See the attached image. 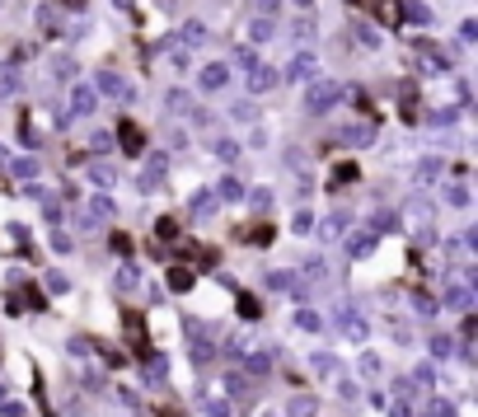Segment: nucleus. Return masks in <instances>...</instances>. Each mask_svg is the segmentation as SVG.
Returning <instances> with one entry per match:
<instances>
[{
  "label": "nucleus",
  "mask_w": 478,
  "mask_h": 417,
  "mask_svg": "<svg viewBox=\"0 0 478 417\" xmlns=\"http://www.w3.org/2000/svg\"><path fill=\"white\" fill-rule=\"evenodd\" d=\"M347 226H352V216H347V211H333V216H323V221H319V235L323 239H338Z\"/></svg>",
  "instance_id": "9b49d317"
},
{
  "label": "nucleus",
  "mask_w": 478,
  "mask_h": 417,
  "mask_svg": "<svg viewBox=\"0 0 478 417\" xmlns=\"http://www.w3.org/2000/svg\"><path fill=\"white\" fill-rule=\"evenodd\" d=\"M0 398H5V384H0Z\"/></svg>",
  "instance_id": "49530a36"
},
{
  "label": "nucleus",
  "mask_w": 478,
  "mask_h": 417,
  "mask_svg": "<svg viewBox=\"0 0 478 417\" xmlns=\"http://www.w3.org/2000/svg\"><path fill=\"white\" fill-rule=\"evenodd\" d=\"M412 179H417V183H436V179H441V159H436V155L417 159V169H412Z\"/></svg>",
  "instance_id": "2eb2a0df"
},
{
  "label": "nucleus",
  "mask_w": 478,
  "mask_h": 417,
  "mask_svg": "<svg viewBox=\"0 0 478 417\" xmlns=\"http://www.w3.org/2000/svg\"><path fill=\"white\" fill-rule=\"evenodd\" d=\"M277 85H281V70H272V66L249 70V90L254 94H267V90H277Z\"/></svg>",
  "instance_id": "6e6552de"
},
{
  "label": "nucleus",
  "mask_w": 478,
  "mask_h": 417,
  "mask_svg": "<svg viewBox=\"0 0 478 417\" xmlns=\"http://www.w3.org/2000/svg\"><path fill=\"white\" fill-rule=\"evenodd\" d=\"M52 248L56 253H71V235H52Z\"/></svg>",
  "instance_id": "79ce46f5"
},
{
  "label": "nucleus",
  "mask_w": 478,
  "mask_h": 417,
  "mask_svg": "<svg viewBox=\"0 0 478 417\" xmlns=\"http://www.w3.org/2000/svg\"><path fill=\"white\" fill-rule=\"evenodd\" d=\"M338 103H343V85H333V80H314L310 90H305V108L310 113H328Z\"/></svg>",
  "instance_id": "f257e3e1"
},
{
  "label": "nucleus",
  "mask_w": 478,
  "mask_h": 417,
  "mask_svg": "<svg viewBox=\"0 0 478 417\" xmlns=\"http://www.w3.org/2000/svg\"><path fill=\"white\" fill-rule=\"evenodd\" d=\"M94 94H108V99H118V103H132L136 99V90L118 75V70H99V90H94Z\"/></svg>",
  "instance_id": "7ed1b4c3"
},
{
  "label": "nucleus",
  "mask_w": 478,
  "mask_h": 417,
  "mask_svg": "<svg viewBox=\"0 0 478 417\" xmlns=\"http://www.w3.org/2000/svg\"><path fill=\"white\" fill-rule=\"evenodd\" d=\"M296 38H314V19H296V28H291Z\"/></svg>",
  "instance_id": "4c0bfd02"
},
{
  "label": "nucleus",
  "mask_w": 478,
  "mask_h": 417,
  "mask_svg": "<svg viewBox=\"0 0 478 417\" xmlns=\"http://www.w3.org/2000/svg\"><path fill=\"white\" fill-rule=\"evenodd\" d=\"M169 286H174V291H188V286H192V272L188 268H174V272H169Z\"/></svg>",
  "instance_id": "cd10ccee"
},
{
  "label": "nucleus",
  "mask_w": 478,
  "mask_h": 417,
  "mask_svg": "<svg viewBox=\"0 0 478 417\" xmlns=\"http://www.w3.org/2000/svg\"><path fill=\"white\" fill-rule=\"evenodd\" d=\"M370 248H375V230H356V235L347 239V253H352V258H366Z\"/></svg>",
  "instance_id": "f8f14e48"
},
{
  "label": "nucleus",
  "mask_w": 478,
  "mask_h": 417,
  "mask_svg": "<svg viewBox=\"0 0 478 417\" xmlns=\"http://www.w3.org/2000/svg\"><path fill=\"white\" fill-rule=\"evenodd\" d=\"M165 103H169V113H188V103H192V99H188V94H183V90H174V94H169Z\"/></svg>",
  "instance_id": "7c9ffc66"
},
{
  "label": "nucleus",
  "mask_w": 478,
  "mask_h": 417,
  "mask_svg": "<svg viewBox=\"0 0 478 417\" xmlns=\"http://www.w3.org/2000/svg\"><path fill=\"white\" fill-rule=\"evenodd\" d=\"M66 272H47V291H52V295H61V291H66Z\"/></svg>",
  "instance_id": "f704fd0d"
},
{
  "label": "nucleus",
  "mask_w": 478,
  "mask_h": 417,
  "mask_svg": "<svg viewBox=\"0 0 478 417\" xmlns=\"http://www.w3.org/2000/svg\"><path fill=\"white\" fill-rule=\"evenodd\" d=\"M230 113H234V117H239V122H249V117H254V103H234Z\"/></svg>",
  "instance_id": "ea45409f"
},
{
  "label": "nucleus",
  "mask_w": 478,
  "mask_h": 417,
  "mask_svg": "<svg viewBox=\"0 0 478 417\" xmlns=\"http://www.w3.org/2000/svg\"><path fill=\"white\" fill-rule=\"evenodd\" d=\"M314 70H319V57H314V52H296V57L286 61V70H281V75H286L291 85H301V80H314Z\"/></svg>",
  "instance_id": "39448f33"
},
{
  "label": "nucleus",
  "mask_w": 478,
  "mask_h": 417,
  "mask_svg": "<svg viewBox=\"0 0 478 417\" xmlns=\"http://www.w3.org/2000/svg\"><path fill=\"white\" fill-rule=\"evenodd\" d=\"M89 179L99 183V188H108V183L118 179V169H113V164H103V159H99V164H89Z\"/></svg>",
  "instance_id": "412c9836"
},
{
  "label": "nucleus",
  "mask_w": 478,
  "mask_h": 417,
  "mask_svg": "<svg viewBox=\"0 0 478 417\" xmlns=\"http://www.w3.org/2000/svg\"><path fill=\"white\" fill-rule=\"evenodd\" d=\"M366 230H399V216H394V211H375Z\"/></svg>",
  "instance_id": "5701e85b"
},
{
  "label": "nucleus",
  "mask_w": 478,
  "mask_h": 417,
  "mask_svg": "<svg viewBox=\"0 0 478 417\" xmlns=\"http://www.w3.org/2000/svg\"><path fill=\"white\" fill-rule=\"evenodd\" d=\"M403 19L408 23H432V10H427L422 0H403Z\"/></svg>",
  "instance_id": "a211bd4d"
},
{
  "label": "nucleus",
  "mask_w": 478,
  "mask_h": 417,
  "mask_svg": "<svg viewBox=\"0 0 478 417\" xmlns=\"http://www.w3.org/2000/svg\"><path fill=\"white\" fill-rule=\"evenodd\" d=\"M212 150H216V159H221V164H234V159H239V141H230V136H216Z\"/></svg>",
  "instance_id": "dca6fc26"
},
{
  "label": "nucleus",
  "mask_w": 478,
  "mask_h": 417,
  "mask_svg": "<svg viewBox=\"0 0 478 417\" xmlns=\"http://www.w3.org/2000/svg\"><path fill=\"white\" fill-rule=\"evenodd\" d=\"M244 197H249L254 211H267V206H272V188H254V192H244Z\"/></svg>",
  "instance_id": "b1692460"
},
{
  "label": "nucleus",
  "mask_w": 478,
  "mask_h": 417,
  "mask_svg": "<svg viewBox=\"0 0 478 417\" xmlns=\"http://www.w3.org/2000/svg\"><path fill=\"white\" fill-rule=\"evenodd\" d=\"M52 75L56 80H71V75H76V61H71V57H56L52 61Z\"/></svg>",
  "instance_id": "c756f323"
},
{
  "label": "nucleus",
  "mask_w": 478,
  "mask_h": 417,
  "mask_svg": "<svg viewBox=\"0 0 478 417\" xmlns=\"http://www.w3.org/2000/svg\"><path fill=\"white\" fill-rule=\"evenodd\" d=\"M239 310H244V319H258V300H249V295L239 300Z\"/></svg>",
  "instance_id": "37998d69"
},
{
  "label": "nucleus",
  "mask_w": 478,
  "mask_h": 417,
  "mask_svg": "<svg viewBox=\"0 0 478 417\" xmlns=\"http://www.w3.org/2000/svg\"><path fill=\"white\" fill-rule=\"evenodd\" d=\"M207 417H230V408L225 403H207Z\"/></svg>",
  "instance_id": "c03bdc74"
},
{
  "label": "nucleus",
  "mask_w": 478,
  "mask_h": 417,
  "mask_svg": "<svg viewBox=\"0 0 478 417\" xmlns=\"http://www.w3.org/2000/svg\"><path fill=\"white\" fill-rule=\"evenodd\" d=\"M272 33H277V23H272V19H254V23H249V38H254V43H267Z\"/></svg>",
  "instance_id": "aec40b11"
},
{
  "label": "nucleus",
  "mask_w": 478,
  "mask_h": 417,
  "mask_svg": "<svg viewBox=\"0 0 478 417\" xmlns=\"http://www.w3.org/2000/svg\"><path fill=\"white\" fill-rule=\"evenodd\" d=\"M291 417H314V398H291Z\"/></svg>",
  "instance_id": "473e14b6"
},
{
  "label": "nucleus",
  "mask_w": 478,
  "mask_h": 417,
  "mask_svg": "<svg viewBox=\"0 0 478 417\" xmlns=\"http://www.w3.org/2000/svg\"><path fill=\"white\" fill-rule=\"evenodd\" d=\"M212 202H216L212 192H197V197H192V206H188V211H192V216H212Z\"/></svg>",
  "instance_id": "a878e982"
},
{
  "label": "nucleus",
  "mask_w": 478,
  "mask_h": 417,
  "mask_svg": "<svg viewBox=\"0 0 478 417\" xmlns=\"http://www.w3.org/2000/svg\"><path fill=\"white\" fill-rule=\"evenodd\" d=\"M291 230H296V235H310V230H314V216L310 211H296V216H291Z\"/></svg>",
  "instance_id": "bb28decb"
},
{
  "label": "nucleus",
  "mask_w": 478,
  "mask_h": 417,
  "mask_svg": "<svg viewBox=\"0 0 478 417\" xmlns=\"http://www.w3.org/2000/svg\"><path fill=\"white\" fill-rule=\"evenodd\" d=\"M5 169H10L14 179H24V183H33V179H38V159H33V155H19V159H5Z\"/></svg>",
  "instance_id": "9d476101"
},
{
  "label": "nucleus",
  "mask_w": 478,
  "mask_h": 417,
  "mask_svg": "<svg viewBox=\"0 0 478 417\" xmlns=\"http://www.w3.org/2000/svg\"><path fill=\"white\" fill-rule=\"evenodd\" d=\"M445 305H455V310H464V305H469V291H459V286H450V291H445Z\"/></svg>",
  "instance_id": "c9c22d12"
},
{
  "label": "nucleus",
  "mask_w": 478,
  "mask_h": 417,
  "mask_svg": "<svg viewBox=\"0 0 478 417\" xmlns=\"http://www.w3.org/2000/svg\"><path fill=\"white\" fill-rule=\"evenodd\" d=\"M113 211H118V206H113V197H108V192H99V197H89V211L80 216V226H85V230H94L99 221H108Z\"/></svg>",
  "instance_id": "0eeeda50"
},
{
  "label": "nucleus",
  "mask_w": 478,
  "mask_h": 417,
  "mask_svg": "<svg viewBox=\"0 0 478 417\" xmlns=\"http://www.w3.org/2000/svg\"><path fill=\"white\" fill-rule=\"evenodd\" d=\"M296 5H301V10H310V5H314V0H296Z\"/></svg>",
  "instance_id": "a18cd8bd"
},
{
  "label": "nucleus",
  "mask_w": 478,
  "mask_h": 417,
  "mask_svg": "<svg viewBox=\"0 0 478 417\" xmlns=\"http://www.w3.org/2000/svg\"><path fill=\"white\" fill-rule=\"evenodd\" d=\"M343 141H347V146H370V141H375V127H370V122H352L343 132Z\"/></svg>",
  "instance_id": "ddd939ff"
},
{
  "label": "nucleus",
  "mask_w": 478,
  "mask_h": 417,
  "mask_svg": "<svg viewBox=\"0 0 478 417\" xmlns=\"http://www.w3.org/2000/svg\"><path fill=\"white\" fill-rule=\"evenodd\" d=\"M267 286H272V291H296V295H301L296 272H286V268H281V272H267Z\"/></svg>",
  "instance_id": "f3484780"
},
{
  "label": "nucleus",
  "mask_w": 478,
  "mask_h": 417,
  "mask_svg": "<svg viewBox=\"0 0 478 417\" xmlns=\"http://www.w3.org/2000/svg\"><path fill=\"white\" fill-rule=\"evenodd\" d=\"M178 38H183L188 47H202V43H207L212 33H207V23H202V19H188L183 28H178Z\"/></svg>",
  "instance_id": "4468645a"
},
{
  "label": "nucleus",
  "mask_w": 478,
  "mask_h": 417,
  "mask_svg": "<svg viewBox=\"0 0 478 417\" xmlns=\"http://www.w3.org/2000/svg\"><path fill=\"white\" fill-rule=\"evenodd\" d=\"M136 282H141V272L136 268H118V282L113 286H118V291H136Z\"/></svg>",
  "instance_id": "4be33fe9"
},
{
  "label": "nucleus",
  "mask_w": 478,
  "mask_h": 417,
  "mask_svg": "<svg viewBox=\"0 0 478 417\" xmlns=\"http://www.w3.org/2000/svg\"><path fill=\"white\" fill-rule=\"evenodd\" d=\"M445 202H450V206H469V188H464V183L445 188Z\"/></svg>",
  "instance_id": "c85d7f7f"
},
{
  "label": "nucleus",
  "mask_w": 478,
  "mask_h": 417,
  "mask_svg": "<svg viewBox=\"0 0 478 417\" xmlns=\"http://www.w3.org/2000/svg\"><path fill=\"white\" fill-rule=\"evenodd\" d=\"M99 108V94L89 90V85H71V103H66V122L71 117H94Z\"/></svg>",
  "instance_id": "f03ea898"
},
{
  "label": "nucleus",
  "mask_w": 478,
  "mask_h": 417,
  "mask_svg": "<svg viewBox=\"0 0 478 417\" xmlns=\"http://www.w3.org/2000/svg\"><path fill=\"white\" fill-rule=\"evenodd\" d=\"M123 146L132 150V155H136V150H141V136H136V127H132V122H127V132H123Z\"/></svg>",
  "instance_id": "e433bc0d"
},
{
  "label": "nucleus",
  "mask_w": 478,
  "mask_h": 417,
  "mask_svg": "<svg viewBox=\"0 0 478 417\" xmlns=\"http://www.w3.org/2000/svg\"><path fill=\"white\" fill-rule=\"evenodd\" d=\"M212 197H221V202H244V183L234 179V174H225L221 183H216V192Z\"/></svg>",
  "instance_id": "1a4fd4ad"
},
{
  "label": "nucleus",
  "mask_w": 478,
  "mask_h": 417,
  "mask_svg": "<svg viewBox=\"0 0 478 417\" xmlns=\"http://www.w3.org/2000/svg\"><path fill=\"white\" fill-rule=\"evenodd\" d=\"M267 361H272V357H267V352H258V357H249V371H267Z\"/></svg>",
  "instance_id": "a19ab883"
},
{
  "label": "nucleus",
  "mask_w": 478,
  "mask_h": 417,
  "mask_svg": "<svg viewBox=\"0 0 478 417\" xmlns=\"http://www.w3.org/2000/svg\"><path fill=\"white\" fill-rule=\"evenodd\" d=\"M455 117H459L455 108H436V113L427 117V122H432V127H450V122H455Z\"/></svg>",
  "instance_id": "2f4dec72"
},
{
  "label": "nucleus",
  "mask_w": 478,
  "mask_h": 417,
  "mask_svg": "<svg viewBox=\"0 0 478 417\" xmlns=\"http://www.w3.org/2000/svg\"><path fill=\"white\" fill-rule=\"evenodd\" d=\"M254 10H258V19H272L281 10V0H254Z\"/></svg>",
  "instance_id": "72a5a7b5"
},
{
  "label": "nucleus",
  "mask_w": 478,
  "mask_h": 417,
  "mask_svg": "<svg viewBox=\"0 0 478 417\" xmlns=\"http://www.w3.org/2000/svg\"><path fill=\"white\" fill-rule=\"evenodd\" d=\"M165 174H169V155H150V159H145V174L136 179V188H141V192H155L160 183H165Z\"/></svg>",
  "instance_id": "423d86ee"
},
{
  "label": "nucleus",
  "mask_w": 478,
  "mask_h": 417,
  "mask_svg": "<svg viewBox=\"0 0 478 417\" xmlns=\"http://www.w3.org/2000/svg\"><path fill=\"white\" fill-rule=\"evenodd\" d=\"M296 324H301L305 333H319V328H323V319L314 315V310H301V315H296Z\"/></svg>",
  "instance_id": "393cba45"
},
{
  "label": "nucleus",
  "mask_w": 478,
  "mask_h": 417,
  "mask_svg": "<svg viewBox=\"0 0 478 417\" xmlns=\"http://www.w3.org/2000/svg\"><path fill=\"white\" fill-rule=\"evenodd\" d=\"M234 61H239V66H244V70H258V57H254V52H249V47H244V52H239V57H234Z\"/></svg>",
  "instance_id": "58836bf2"
},
{
  "label": "nucleus",
  "mask_w": 478,
  "mask_h": 417,
  "mask_svg": "<svg viewBox=\"0 0 478 417\" xmlns=\"http://www.w3.org/2000/svg\"><path fill=\"white\" fill-rule=\"evenodd\" d=\"M356 38H361V43H366V47H370V52H375V47H380V43H385V38H380V28H375V23H366V19L356 23Z\"/></svg>",
  "instance_id": "6ab92c4d"
},
{
  "label": "nucleus",
  "mask_w": 478,
  "mask_h": 417,
  "mask_svg": "<svg viewBox=\"0 0 478 417\" xmlns=\"http://www.w3.org/2000/svg\"><path fill=\"white\" fill-rule=\"evenodd\" d=\"M225 85H230V66H225V61H212V66L197 70V90L202 94H216V90H225Z\"/></svg>",
  "instance_id": "20e7f679"
}]
</instances>
